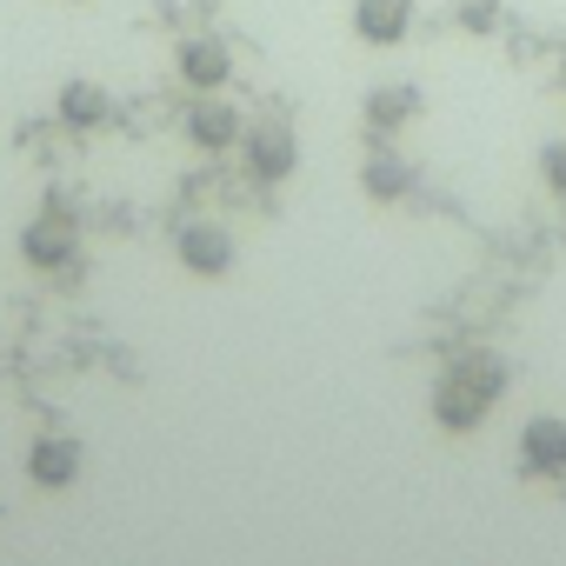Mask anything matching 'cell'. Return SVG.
Masks as SVG:
<instances>
[{"instance_id": "6da1fadb", "label": "cell", "mask_w": 566, "mask_h": 566, "mask_svg": "<svg viewBox=\"0 0 566 566\" xmlns=\"http://www.w3.org/2000/svg\"><path fill=\"white\" fill-rule=\"evenodd\" d=\"M240 147H247V174L266 180V187H280V180H294V174H301V134L280 120V114L247 120V127H240Z\"/></svg>"}, {"instance_id": "7a4b0ae2", "label": "cell", "mask_w": 566, "mask_h": 566, "mask_svg": "<svg viewBox=\"0 0 566 566\" xmlns=\"http://www.w3.org/2000/svg\"><path fill=\"white\" fill-rule=\"evenodd\" d=\"M187 140L200 147V154H227V147H240V107L233 101H220V94H193V107H187Z\"/></svg>"}, {"instance_id": "3957f363", "label": "cell", "mask_w": 566, "mask_h": 566, "mask_svg": "<svg viewBox=\"0 0 566 566\" xmlns=\"http://www.w3.org/2000/svg\"><path fill=\"white\" fill-rule=\"evenodd\" d=\"M174 253H180V266H187V273L213 280V273H227V266H233V233H227L220 220H187V227H180V240H174Z\"/></svg>"}, {"instance_id": "277c9868", "label": "cell", "mask_w": 566, "mask_h": 566, "mask_svg": "<svg viewBox=\"0 0 566 566\" xmlns=\"http://www.w3.org/2000/svg\"><path fill=\"white\" fill-rule=\"evenodd\" d=\"M81 473H87V447L74 433H41L28 447V480L34 486H74Z\"/></svg>"}, {"instance_id": "5b68a950", "label": "cell", "mask_w": 566, "mask_h": 566, "mask_svg": "<svg viewBox=\"0 0 566 566\" xmlns=\"http://www.w3.org/2000/svg\"><path fill=\"white\" fill-rule=\"evenodd\" d=\"M174 67H180V81H187L193 94H220V87L233 81V54H227V41H213V34H193V41H180Z\"/></svg>"}, {"instance_id": "8992f818", "label": "cell", "mask_w": 566, "mask_h": 566, "mask_svg": "<svg viewBox=\"0 0 566 566\" xmlns=\"http://www.w3.org/2000/svg\"><path fill=\"white\" fill-rule=\"evenodd\" d=\"M354 34L367 48H400L413 34V0H354Z\"/></svg>"}, {"instance_id": "52a82bcc", "label": "cell", "mask_w": 566, "mask_h": 566, "mask_svg": "<svg viewBox=\"0 0 566 566\" xmlns=\"http://www.w3.org/2000/svg\"><path fill=\"white\" fill-rule=\"evenodd\" d=\"M413 180H420V174H413V160H407L400 147H387V140L360 160V187H367V200H407V193H413Z\"/></svg>"}, {"instance_id": "ba28073f", "label": "cell", "mask_w": 566, "mask_h": 566, "mask_svg": "<svg viewBox=\"0 0 566 566\" xmlns=\"http://www.w3.org/2000/svg\"><path fill=\"white\" fill-rule=\"evenodd\" d=\"M520 460H526V473H566V420L559 413H533L520 427Z\"/></svg>"}, {"instance_id": "9c48e42d", "label": "cell", "mask_w": 566, "mask_h": 566, "mask_svg": "<svg viewBox=\"0 0 566 566\" xmlns=\"http://www.w3.org/2000/svg\"><path fill=\"white\" fill-rule=\"evenodd\" d=\"M21 253H28L34 266H67V260L81 253V233H74L67 213H41V220L21 233Z\"/></svg>"}, {"instance_id": "30bf717a", "label": "cell", "mask_w": 566, "mask_h": 566, "mask_svg": "<svg viewBox=\"0 0 566 566\" xmlns=\"http://www.w3.org/2000/svg\"><path fill=\"white\" fill-rule=\"evenodd\" d=\"M433 420H440L447 433H473V427L486 420V400H480L460 374H440V380H433Z\"/></svg>"}, {"instance_id": "8fae6325", "label": "cell", "mask_w": 566, "mask_h": 566, "mask_svg": "<svg viewBox=\"0 0 566 566\" xmlns=\"http://www.w3.org/2000/svg\"><path fill=\"white\" fill-rule=\"evenodd\" d=\"M407 120H420V87H413V81H387V87L367 94V127H374L380 140L400 134Z\"/></svg>"}, {"instance_id": "7c38bea8", "label": "cell", "mask_w": 566, "mask_h": 566, "mask_svg": "<svg viewBox=\"0 0 566 566\" xmlns=\"http://www.w3.org/2000/svg\"><path fill=\"white\" fill-rule=\"evenodd\" d=\"M107 114H114V94H107L101 81H67V87H61V120H67L74 134L101 127Z\"/></svg>"}, {"instance_id": "4fadbf2b", "label": "cell", "mask_w": 566, "mask_h": 566, "mask_svg": "<svg viewBox=\"0 0 566 566\" xmlns=\"http://www.w3.org/2000/svg\"><path fill=\"white\" fill-rule=\"evenodd\" d=\"M447 374H460V380H467V387H473V394H480V400H486V407H493V400H500V394H506V380H513V374H506V360H500V354H460V360H453V367H447Z\"/></svg>"}, {"instance_id": "5bb4252c", "label": "cell", "mask_w": 566, "mask_h": 566, "mask_svg": "<svg viewBox=\"0 0 566 566\" xmlns=\"http://www.w3.org/2000/svg\"><path fill=\"white\" fill-rule=\"evenodd\" d=\"M539 174H546V187H553V193H566V140H546Z\"/></svg>"}, {"instance_id": "9a60e30c", "label": "cell", "mask_w": 566, "mask_h": 566, "mask_svg": "<svg viewBox=\"0 0 566 566\" xmlns=\"http://www.w3.org/2000/svg\"><path fill=\"white\" fill-rule=\"evenodd\" d=\"M460 28H467V34H486V28H493V0H467V8H460Z\"/></svg>"}, {"instance_id": "2e32d148", "label": "cell", "mask_w": 566, "mask_h": 566, "mask_svg": "<svg viewBox=\"0 0 566 566\" xmlns=\"http://www.w3.org/2000/svg\"><path fill=\"white\" fill-rule=\"evenodd\" d=\"M559 87H566V61H559Z\"/></svg>"}]
</instances>
